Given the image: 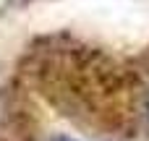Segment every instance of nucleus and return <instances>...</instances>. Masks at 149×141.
I'll return each mask as SVG.
<instances>
[{"instance_id":"1","label":"nucleus","mask_w":149,"mask_h":141,"mask_svg":"<svg viewBox=\"0 0 149 141\" xmlns=\"http://www.w3.org/2000/svg\"><path fill=\"white\" fill-rule=\"evenodd\" d=\"M52 141H76V139H68V136H58V139H52Z\"/></svg>"},{"instance_id":"2","label":"nucleus","mask_w":149,"mask_h":141,"mask_svg":"<svg viewBox=\"0 0 149 141\" xmlns=\"http://www.w3.org/2000/svg\"><path fill=\"white\" fill-rule=\"evenodd\" d=\"M147 113H149V97H147Z\"/></svg>"}]
</instances>
